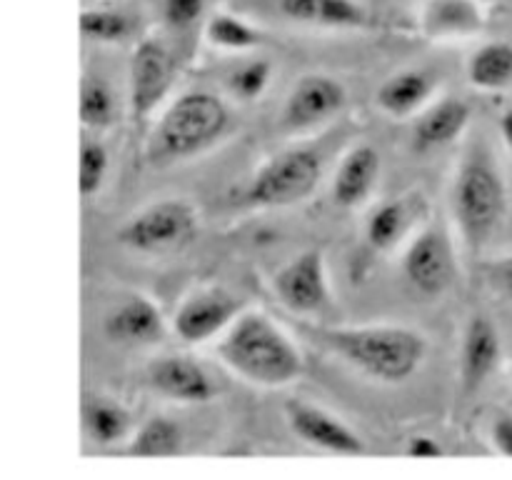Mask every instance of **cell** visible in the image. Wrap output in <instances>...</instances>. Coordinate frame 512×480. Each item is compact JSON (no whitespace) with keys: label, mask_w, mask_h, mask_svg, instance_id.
Wrapping results in <instances>:
<instances>
[{"label":"cell","mask_w":512,"mask_h":480,"mask_svg":"<svg viewBox=\"0 0 512 480\" xmlns=\"http://www.w3.org/2000/svg\"><path fill=\"white\" fill-rule=\"evenodd\" d=\"M468 78L480 90H505L512 85V43H485L470 55Z\"/></svg>","instance_id":"21"},{"label":"cell","mask_w":512,"mask_h":480,"mask_svg":"<svg viewBox=\"0 0 512 480\" xmlns=\"http://www.w3.org/2000/svg\"><path fill=\"white\" fill-rule=\"evenodd\" d=\"M490 278H493L505 293L512 295V253L505 255V258H498L490 265Z\"/></svg>","instance_id":"33"},{"label":"cell","mask_w":512,"mask_h":480,"mask_svg":"<svg viewBox=\"0 0 512 480\" xmlns=\"http://www.w3.org/2000/svg\"><path fill=\"white\" fill-rule=\"evenodd\" d=\"M108 173V150L95 140H85L80 145V165H78V190L85 200L93 198L103 185Z\"/></svg>","instance_id":"28"},{"label":"cell","mask_w":512,"mask_h":480,"mask_svg":"<svg viewBox=\"0 0 512 480\" xmlns=\"http://www.w3.org/2000/svg\"><path fill=\"white\" fill-rule=\"evenodd\" d=\"M410 283L425 295H440L455 280V253L448 233L428 228L410 243L403 260Z\"/></svg>","instance_id":"11"},{"label":"cell","mask_w":512,"mask_h":480,"mask_svg":"<svg viewBox=\"0 0 512 480\" xmlns=\"http://www.w3.org/2000/svg\"><path fill=\"white\" fill-rule=\"evenodd\" d=\"M348 100L345 85L333 75L310 73L298 78L285 100L280 123L288 133H305L318 125L328 123L335 113H340Z\"/></svg>","instance_id":"7"},{"label":"cell","mask_w":512,"mask_h":480,"mask_svg":"<svg viewBox=\"0 0 512 480\" xmlns=\"http://www.w3.org/2000/svg\"><path fill=\"white\" fill-rule=\"evenodd\" d=\"M218 355L235 375L260 388H285L305 373L298 345L260 310H248L233 320L218 343Z\"/></svg>","instance_id":"1"},{"label":"cell","mask_w":512,"mask_h":480,"mask_svg":"<svg viewBox=\"0 0 512 480\" xmlns=\"http://www.w3.org/2000/svg\"><path fill=\"white\" fill-rule=\"evenodd\" d=\"M500 360V335L485 315L470 318L460 350V378L465 393L480 388Z\"/></svg>","instance_id":"14"},{"label":"cell","mask_w":512,"mask_h":480,"mask_svg":"<svg viewBox=\"0 0 512 480\" xmlns=\"http://www.w3.org/2000/svg\"><path fill=\"white\" fill-rule=\"evenodd\" d=\"M270 75H273V65H270L268 60H250V63L240 65V68L235 70L233 78H230V85H233V93L238 95V98L253 100L268 88Z\"/></svg>","instance_id":"29"},{"label":"cell","mask_w":512,"mask_h":480,"mask_svg":"<svg viewBox=\"0 0 512 480\" xmlns=\"http://www.w3.org/2000/svg\"><path fill=\"white\" fill-rule=\"evenodd\" d=\"M230 110L208 90H188L168 105L148 140V160L153 165L193 158L228 130Z\"/></svg>","instance_id":"3"},{"label":"cell","mask_w":512,"mask_h":480,"mask_svg":"<svg viewBox=\"0 0 512 480\" xmlns=\"http://www.w3.org/2000/svg\"><path fill=\"white\" fill-rule=\"evenodd\" d=\"M470 123V105L460 98H443L418 118L413 143L418 150H433L458 138Z\"/></svg>","instance_id":"18"},{"label":"cell","mask_w":512,"mask_h":480,"mask_svg":"<svg viewBox=\"0 0 512 480\" xmlns=\"http://www.w3.org/2000/svg\"><path fill=\"white\" fill-rule=\"evenodd\" d=\"M433 93V78L423 70H403V73L393 75L380 85L378 100L380 110H385L393 118H403V115L415 113L425 100Z\"/></svg>","instance_id":"19"},{"label":"cell","mask_w":512,"mask_h":480,"mask_svg":"<svg viewBox=\"0 0 512 480\" xmlns=\"http://www.w3.org/2000/svg\"><path fill=\"white\" fill-rule=\"evenodd\" d=\"M243 313V305L230 290L208 285L180 303L175 310L173 328L185 343H205L233 325V320Z\"/></svg>","instance_id":"8"},{"label":"cell","mask_w":512,"mask_h":480,"mask_svg":"<svg viewBox=\"0 0 512 480\" xmlns=\"http://www.w3.org/2000/svg\"><path fill=\"white\" fill-rule=\"evenodd\" d=\"M380 173V153L373 145H355L335 170L333 198L340 208H358Z\"/></svg>","instance_id":"16"},{"label":"cell","mask_w":512,"mask_h":480,"mask_svg":"<svg viewBox=\"0 0 512 480\" xmlns=\"http://www.w3.org/2000/svg\"><path fill=\"white\" fill-rule=\"evenodd\" d=\"M405 453H408L410 458L428 460V458H440L445 450L443 445H440L435 438H430V435H413V438L408 440V445H405Z\"/></svg>","instance_id":"32"},{"label":"cell","mask_w":512,"mask_h":480,"mask_svg":"<svg viewBox=\"0 0 512 480\" xmlns=\"http://www.w3.org/2000/svg\"><path fill=\"white\" fill-rule=\"evenodd\" d=\"M115 103L108 83L100 75H85L80 83V120L83 125L103 130L113 123Z\"/></svg>","instance_id":"25"},{"label":"cell","mask_w":512,"mask_h":480,"mask_svg":"<svg viewBox=\"0 0 512 480\" xmlns=\"http://www.w3.org/2000/svg\"><path fill=\"white\" fill-rule=\"evenodd\" d=\"M198 230V213L188 200L165 198L135 213L118 233L120 243L140 253H165L190 243Z\"/></svg>","instance_id":"6"},{"label":"cell","mask_w":512,"mask_h":480,"mask_svg":"<svg viewBox=\"0 0 512 480\" xmlns=\"http://www.w3.org/2000/svg\"><path fill=\"white\" fill-rule=\"evenodd\" d=\"M320 180V158L310 148H290L273 155L240 193L248 208H288L315 190Z\"/></svg>","instance_id":"5"},{"label":"cell","mask_w":512,"mask_h":480,"mask_svg":"<svg viewBox=\"0 0 512 480\" xmlns=\"http://www.w3.org/2000/svg\"><path fill=\"white\" fill-rule=\"evenodd\" d=\"M80 35L95 43H118L128 38L133 23L125 13L113 8H85L78 18Z\"/></svg>","instance_id":"26"},{"label":"cell","mask_w":512,"mask_h":480,"mask_svg":"<svg viewBox=\"0 0 512 480\" xmlns=\"http://www.w3.org/2000/svg\"><path fill=\"white\" fill-rule=\"evenodd\" d=\"M148 383L155 393L178 403H208L215 383L208 370L188 355H160L150 363Z\"/></svg>","instance_id":"13"},{"label":"cell","mask_w":512,"mask_h":480,"mask_svg":"<svg viewBox=\"0 0 512 480\" xmlns=\"http://www.w3.org/2000/svg\"><path fill=\"white\" fill-rule=\"evenodd\" d=\"M273 290L280 303L298 315H313L328 305L330 288L325 258L320 250L295 255L273 275Z\"/></svg>","instance_id":"10"},{"label":"cell","mask_w":512,"mask_h":480,"mask_svg":"<svg viewBox=\"0 0 512 480\" xmlns=\"http://www.w3.org/2000/svg\"><path fill=\"white\" fill-rule=\"evenodd\" d=\"M430 35H465L483 28V10L475 0H430L423 10Z\"/></svg>","instance_id":"20"},{"label":"cell","mask_w":512,"mask_h":480,"mask_svg":"<svg viewBox=\"0 0 512 480\" xmlns=\"http://www.w3.org/2000/svg\"><path fill=\"white\" fill-rule=\"evenodd\" d=\"M175 78V60L160 40H143L130 55V110L145 120L168 95Z\"/></svg>","instance_id":"9"},{"label":"cell","mask_w":512,"mask_h":480,"mask_svg":"<svg viewBox=\"0 0 512 480\" xmlns=\"http://www.w3.org/2000/svg\"><path fill=\"white\" fill-rule=\"evenodd\" d=\"M453 205L465 243L473 250L483 248L490 235L498 230L508 205L503 173L485 150H470L460 165L455 175Z\"/></svg>","instance_id":"4"},{"label":"cell","mask_w":512,"mask_h":480,"mask_svg":"<svg viewBox=\"0 0 512 480\" xmlns=\"http://www.w3.org/2000/svg\"><path fill=\"white\" fill-rule=\"evenodd\" d=\"M103 328L115 343H155L163 338L165 320L153 300L145 295H133L105 318Z\"/></svg>","instance_id":"15"},{"label":"cell","mask_w":512,"mask_h":480,"mask_svg":"<svg viewBox=\"0 0 512 480\" xmlns=\"http://www.w3.org/2000/svg\"><path fill=\"white\" fill-rule=\"evenodd\" d=\"M318 343L380 383H405L425 360L428 340L405 325H348L315 328Z\"/></svg>","instance_id":"2"},{"label":"cell","mask_w":512,"mask_h":480,"mask_svg":"<svg viewBox=\"0 0 512 480\" xmlns=\"http://www.w3.org/2000/svg\"><path fill=\"white\" fill-rule=\"evenodd\" d=\"M205 38L210 45L223 50H250L263 43L260 30L233 13H215L205 23Z\"/></svg>","instance_id":"24"},{"label":"cell","mask_w":512,"mask_h":480,"mask_svg":"<svg viewBox=\"0 0 512 480\" xmlns=\"http://www.w3.org/2000/svg\"><path fill=\"white\" fill-rule=\"evenodd\" d=\"M83 428L95 445H115L128 433L130 413L108 398H85Z\"/></svg>","instance_id":"22"},{"label":"cell","mask_w":512,"mask_h":480,"mask_svg":"<svg viewBox=\"0 0 512 480\" xmlns=\"http://www.w3.org/2000/svg\"><path fill=\"white\" fill-rule=\"evenodd\" d=\"M205 13V0H163V18L170 28L185 30Z\"/></svg>","instance_id":"30"},{"label":"cell","mask_w":512,"mask_h":480,"mask_svg":"<svg viewBox=\"0 0 512 480\" xmlns=\"http://www.w3.org/2000/svg\"><path fill=\"white\" fill-rule=\"evenodd\" d=\"M280 13L295 23L323 28H365L370 13L358 0H278Z\"/></svg>","instance_id":"17"},{"label":"cell","mask_w":512,"mask_h":480,"mask_svg":"<svg viewBox=\"0 0 512 480\" xmlns=\"http://www.w3.org/2000/svg\"><path fill=\"white\" fill-rule=\"evenodd\" d=\"M405 218H408V213H405V205L400 200H390V203L375 208L368 218V228H365L370 245L378 250L393 248L403 235Z\"/></svg>","instance_id":"27"},{"label":"cell","mask_w":512,"mask_h":480,"mask_svg":"<svg viewBox=\"0 0 512 480\" xmlns=\"http://www.w3.org/2000/svg\"><path fill=\"white\" fill-rule=\"evenodd\" d=\"M290 430L313 448L333 455H363L365 443L348 423L323 408L308 403H288L285 408Z\"/></svg>","instance_id":"12"},{"label":"cell","mask_w":512,"mask_h":480,"mask_svg":"<svg viewBox=\"0 0 512 480\" xmlns=\"http://www.w3.org/2000/svg\"><path fill=\"white\" fill-rule=\"evenodd\" d=\"M500 130H503V138H505V145L510 148L512 153V110H508V113L500 118Z\"/></svg>","instance_id":"34"},{"label":"cell","mask_w":512,"mask_h":480,"mask_svg":"<svg viewBox=\"0 0 512 480\" xmlns=\"http://www.w3.org/2000/svg\"><path fill=\"white\" fill-rule=\"evenodd\" d=\"M180 450H183V430L165 415L145 420L128 445V455L133 458H173Z\"/></svg>","instance_id":"23"},{"label":"cell","mask_w":512,"mask_h":480,"mask_svg":"<svg viewBox=\"0 0 512 480\" xmlns=\"http://www.w3.org/2000/svg\"><path fill=\"white\" fill-rule=\"evenodd\" d=\"M493 448L505 458H512V413H500L490 428Z\"/></svg>","instance_id":"31"}]
</instances>
